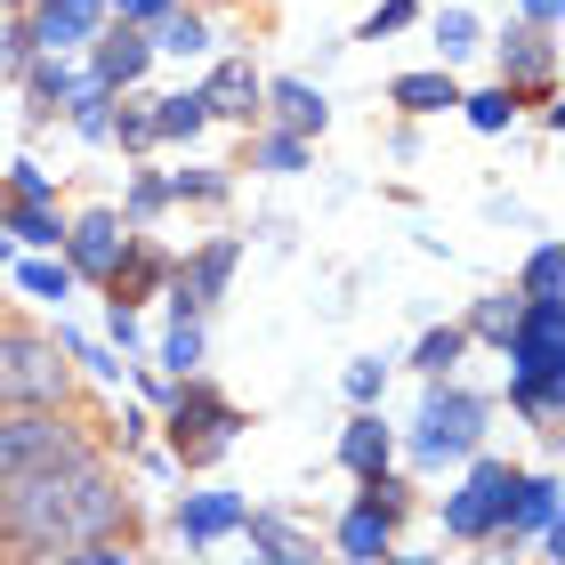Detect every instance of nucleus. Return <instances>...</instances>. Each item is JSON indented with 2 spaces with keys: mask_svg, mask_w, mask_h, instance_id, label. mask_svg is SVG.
<instances>
[{
  "mask_svg": "<svg viewBox=\"0 0 565 565\" xmlns=\"http://www.w3.org/2000/svg\"><path fill=\"white\" fill-rule=\"evenodd\" d=\"M121 525V493L97 460H49L33 477H9L0 484V542H24V550H82V542H106Z\"/></svg>",
  "mask_w": 565,
  "mask_h": 565,
  "instance_id": "obj_1",
  "label": "nucleus"
},
{
  "mask_svg": "<svg viewBox=\"0 0 565 565\" xmlns=\"http://www.w3.org/2000/svg\"><path fill=\"white\" fill-rule=\"evenodd\" d=\"M65 388V364L49 340H24V331H0V404H49Z\"/></svg>",
  "mask_w": 565,
  "mask_h": 565,
  "instance_id": "obj_2",
  "label": "nucleus"
},
{
  "mask_svg": "<svg viewBox=\"0 0 565 565\" xmlns=\"http://www.w3.org/2000/svg\"><path fill=\"white\" fill-rule=\"evenodd\" d=\"M49 460H73V436L49 420L41 404H33V413H17V420H0V484L49 469Z\"/></svg>",
  "mask_w": 565,
  "mask_h": 565,
  "instance_id": "obj_3",
  "label": "nucleus"
},
{
  "mask_svg": "<svg viewBox=\"0 0 565 565\" xmlns=\"http://www.w3.org/2000/svg\"><path fill=\"white\" fill-rule=\"evenodd\" d=\"M509 501H518V477H509L501 460H484V469L469 477V493H452L445 525L452 533H493V525H509Z\"/></svg>",
  "mask_w": 565,
  "mask_h": 565,
  "instance_id": "obj_4",
  "label": "nucleus"
},
{
  "mask_svg": "<svg viewBox=\"0 0 565 565\" xmlns=\"http://www.w3.org/2000/svg\"><path fill=\"white\" fill-rule=\"evenodd\" d=\"M477 428H484V404H477V396H428V413H420V452H428V460L469 452Z\"/></svg>",
  "mask_w": 565,
  "mask_h": 565,
  "instance_id": "obj_5",
  "label": "nucleus"
},
{
  "mask_svg": "<svg viewBox=\"0 0 565 565\" xmlns=\"http://www.w3.org/2000/svg\"><path fill=\"white\" fill-rule=\"evenodd\" d=\"M73 259H82L89 275H114V267H121V226H114L106 211L82 218V226H73Z\"/></svg>",
  "mask_w": 565,
  "mask_h": 565,
  "instance_id": "obj_6",
  "label": "nucleus"
},
{
  "mask_svg": "<svg viewBox=\"0 0 565 565\" xmlns=\"http://www.w3.org/2000/svg\"><path fill=\"white\" fill-rule=\"evenodd\" d=\"M226 275H235V243H211V250L194 259V282L178 291V316H194L202 299H218V291H226Z\"/></svg>",
  "mask_w": 565,
  "mask_h": 565,
  "instance_id": "obj_7",
  "label": "nucleus"
},
{
  "mask_svg": "<svg viewBox=\"0 0 565 565\" xmlns=\"http://www.w3.org/2000/svg\"><path fill=\"white\" fill-rule=\"evenodd\" d=\"M259 106V82H250V65H218V82L202 89V114H250Z\"/></svg>",
  "mask_w": 565,
  "mask_h": 565,
  "instance_id": "obj_8",
  "label": "nucleus"
},
{
  "mask_svg": "<svg viewBox=\"0 0 565 565\" xmlns=\"http://www.w3.org/2000/svg\"><path fill=\"white\" fill-rule=\"evenodd\" d=\"M89 24H97V0H49V9H41V41L65 49V41H82Z\"/></svg>",
  "mask_w": 565,
  "mask_h": 565,
  "instance_id": "obj_9",
  "label": "nucleus"
},
{
  "mask_svg": "<svg viewBox=\"0 0 565 565\" xmlns=\"http://www.w3.org/2000/svg\"><path fill=\"white\" fill-rule=\"evenodd\" d=\"M396 106H413V114H445V106H460V89L445 82V73H404V82H396Z\"/></svg>",
  "mask_w": 565,
  "mask_h": 565,
  "instance_id": "obj_10",
  "label": "nucleus"
},
{
  "mask_svg": "<svg viewBox=\"0 0 565 565\" xmlns=\"http://www.w3.org/2000/svg\"><path fill=\"white\" fill-rule=\"evenodd\" d=\"M509 525H533V533H550V525H557V484H550V477L518 484V501H509Z\"/></svg>",
  "mask_w": 565,
  "mask_h": 565,
  "instance_id": "obj_11",
  "label": "nucleus"
},
{
  "mask_svg": "<svg viewBox=\"0 0 565 565\" xmlns=\"http://www.w3.org/2000/svg\"><path fill=\"white\" fill-rule=\"evenodd\" d=\"M226 525H243V501H226V493H202V501H186V533H194V542H218Z\"/></svg>",
  "mask_w": 565,
  "mask_h": 565,
  "instance_id": "obj_12",
  "label": "nucleus"
},
{
  "mask_svg": "<svg viewBox=\"0 0 565 565\" xmlns=\"http://www.w3.org/2000/svg\"><path fill=\"white\" fill-rule=\"evenodd\" d=\"M146 49H153V41H138V33L106 41V49H97V82H138V73H146Z\"/></svg>",
  "mask_w": 565,
  "mask_h": 565,
  "instance_id": "obj_13",
  "label": "nucleus"
},
{
  "mask_svg": "<svg viewBox=\"0 0 565 565\" xmlns=\"http://www.w3.org/2000/svg\"><path fill=\"white\" fill-rule=\"evenodd\" d=\"M340 452H348V469H364V477H372V469H388V428H380V420H355Z\"/></svg>",
  "mask_w": 565,
  "mask_h": 565,
  "instance_id": "obj_14",
  "label": "nucleus"
},
{
  "mask_svg": "<svg viewBox=\"0 0 565 565\" xmlns=\"http://www.w3.org/2000/svg\"><path fill=\"white\" fill-rule=\"evenodd\" d=\"M340 550L348 557H388V518H372V509H355L340 525Z\"/></svg>",
  "mask_w": 565,
  "mask_h": 565,
  "instance_id": "obj_15",
  "label": "nucleus"
},
{
  "mask_svg": "<svg viewBox=\"0 0 565 565\" xmlns=\"http://www.w3.org/2000/svg\"><path fill=\"white\" fill-rule=\"evenodd\" d=\"M275 106H282V121H291V130H323V97L307 89V82H282Z\"/></svg>",
  "mask_w": 565,
  "mask_h": 565,
  "instance_id": "obj_16",
  "label": "nucleus"
},
{
  "mask_svg": "<svg viewBox=\"0 0 565 565\" xmlns=\"http://www.w3.org/2000/svg\"><path fill=\"white\" fill-rule=\"evenodd\" d=\"M202 130V97H162V114H153V138H194Z\"/></svg>",
  "mask_w": 565,
  "mask_h": 565,
  "instance_id": "obj_17",
  "label": "nucleus"
},
{
  "mask_svg": "<svg viewBox=\"0 0 565 565\" xmlns=\"http://www.w3.org/2000/svg\"><path fill=\"white\" fill-rule=\"evenodd\" d=\"M460 106H469L477 130H501V121L518 114V97H509V89H484V97H460Z\"/></svg>",
  "mask_w": 565,
  "mask_h": 565,
  "instance_id": "obj_18",
  "label": "nucleus"
},
{
  "mask_svg": "<svg viewBox=\"0 0 565 565\" xmlns=\"http://www.w3.org/2000/svg\"><path fill=\"white\" fill-rule=\"evenodd\" d=\"M501 65H509V82H525V73H550V49L525 33V41H509V49H501Z\"/></svg>",
  "mask_w": 565,
  "mask_h": 565,
  "instance_id": "obj_19",
  "label": "nucleus"
},
{
  "mask_svg": "<svg viewBox=\"0 0 565 565\" xmlns=\"http://www.w3.org/2000/svg\"><path fill=\"white\" fill-rule=\"evenodd\" d=\"M162 355H170V372H194V364H202V331H194V316L170 331V348H162Z\"/></svg>",
  "mask_w": 565,
  "mask_h": 565,
  "instance_id": "obj_20",
  "label": "nucleus"
},
{
  "mask_svg": "<svg viewBox=\"0 0 565 565\" xmlns=\"http://www.w3.org/2000/svg\"><path fill=\"white\" fill-rule=\"evenodd\" d=\"M202 41H211V33H202L194 17H170V24H162V41H153V49H178V57H194Z\"/></svg>",
  "mask_w": 565,
  "mask_h": 565,
  "instance_id": "obj_21",
  "label": "nucleus"
},
{
  "mask_svg": "<svg viewBox=\"0 0 565 565\" xmlns=\"http://www.w3.org/2000/svg\"><path fill=\"white\" fill-rule=\"evenodd\" d=\"M525 291H533V299H557V250H533V267H525Z\"/></svg>",
  "mask_w": 565,
  "mask_h": 565,
  "instance_id": "obj_22",
  "label": "nucleus"
},
{
  "mask_svg": "<svg viewBox=\"0 0 565 565\" xmlns=\"http://www.w3.org/2000/svg\"><path fill=\"white\" fill-rule=\"evenodd\" d=\"M436 41H445V57H460V49H477V24H469V17L452 9L445 24H436Z\"/></svg>",
  "mask_w": 565,
  "mask_h": 565,
  "instance_id": "obj_23",
  "label": "nucleus"
},
{
  "mask_svg": "<svg viewBox=\"0 0 565 565\" xmlns=\"http://www.w3.org/2000/svg\"><path fill=\"white\" fill-rule=\"evenodd\" d=\"M452 355H460V331H428V340H420V364H428V372H445Z\"/></svg>",
  "mask_w": 565,
  "mask_h": 565,
  "instance_id": "obj_24",
  "label": "nucleus"
},
{
  "mask_svg": "<svg viewBox=\"0 0 565 565\" xmlns=\"http://www.w3.org/2000/svg\"><path fill=\"white\" fill-rule=\"evenodd\" d=\"M17 235H24V243H57V226H49L33 202H24V211H17Z\"/></svg>",
  "mask_w": 565,
  "mask_h": 565,
  "instance_id": "obj_25",
  "label": "nucleus"
},
{
  "mask_svg": "<svg viewBox=\"0 0 565 565\" xmlns=\"http://www.w3.org/2000/svg\"><path fill=\"white\" fill-rule=\"evenodd\" d=\"M404 17H413V0H388V9H380V17L364 24V41H380V33H396V24H404Z\"/></svg>",
  "mask_w": 565,
  "mask_h": 565,
  "instance_id": "obj_26",
  "label": "nucleus"
},
{
  "mask_svg": "<svg viewBox=\"0 0 565 565\" xmlns=\"http://www.w3.org/2000/svg\"><path fill=\"white\" fill-rule=\"evenodd\" d=\"M518 323V299H484V316H477V331H509Z\"/></svg>",
  "mask_w": 565,
  "mask_h": 565,
  "instance_id": "obj_27",
  "label": "nucleus"
},
{
  "mask_svg": "<svg viewBox=\"0 0 565 565\" xmlns=\"http://www.w3.org/2000/svg\"><path fill=\"white\" fill-rule=\"evenodd\" d=\"M24 282H33L41 299H65V267H24Z\"/></svg>",
  "mask_w": 565,
  "mask_h": 565,
  "instance_id": "obj_28",
  "label": "nucleus"
},
{
  "mask_svg": "<svg viewBox=\"0 0 565 565\" xmlns=\"http://www.w3.org/2000/svg\"><path fill=\"white\" fill-rule=\"evenodd\" d=\"M267 162H275V170H299V162H307V146H299V138H275V146H267Z\"/></svg>",
  "mask_w": 565,
  "mask_h": 565,
  "instance_id": "obj_29",
  "label": "nucleus"
},
{
  "mask_svg": "<svg viewBox=\"0 0 565 565\" xmlns=\"http://www.w3.org/2000/svg\"><path fill=\"white\" fill-rule=\"evenodd\" d=\"M65 565H130V557L106 550V542H82V557H65Z\"/></svg>",
  "mask_w": 565,
  "mask_h": 565,
  "instance_id": "obj_30",
  "label": "nucleus"
},
{
  "mask_svg": "<svg viewBox=\"0 0 565 565\" xmlns=\"http://www.w3.org/2000/svg\"><path fill=\"white\" fill-rule=\"evenodd\" d=\"M17 194H24V202H41V194H49V178H41L33 162H17Z\"/></svg>",
  "mask_w": 565,
  "mask_h": 565,
  "instance_id": "obj_31",
  "label": "nucleus"
},
{
  "mask_svg": "<svg viewBox=\"0 0 565 565\" xmlns=\"http://www.w3.org/2000/svg\"><path fill=\"white\" fill-rule=\"evenodd\" d=\"M348 396H380V364H355L348 372Z\"/></svg>",
  "mask_w": 565,
  "mask_h": 565,
  "instance_id": "obj_32",
  "label": "nucleus"
},
{
  "mask_svg": "<svg viewBox=\"0 0 565 565\" xmlns=\"http://www.w3.org/2000/svg\"><path fill=\"white\" fill-rule=\"evenodd\" d=\"M170 0H121V17H162Z\"/></svg>",
  "mask_w": 565,
  "mask_h": 565,
  "instance_id": "obj_33",
  "label": "nucleus"
},
{
  "mask_svg": "<svg viewBox=\"0 0 565 565\" xmlns=\"http://www.w3.org/2000/svg\"><path fill=\"white\" fill-rule=\"evenodd\" d=\"M525 9H533V17H557V0H525Z\"/></svg>",
  "mask_w": 565,
  "mask_h": 565,
  "instance_id": "obj_34",
  "label": "nucleus"
}]
</instances>
